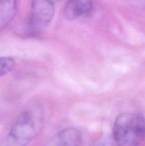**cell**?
<instances>
[{
    "mask_svg": "<svg viewBox=\"0 0 145 146\" xmlns=\"http://www.w3.org/2000/svg\"><path fill=\"white\" fill-rule=\"evenodd\" d=\"M15 67V61L11 57H0V78L11 72Z\"/></svg>",
    "mask_w": 145,
    "mask_h": 146,
    "instance_id": "52a82bcc",
    "label": "cell"
},
{
    "mask_svg": "<svg viewBox=\"0 0 145 146\" xmlns=\"http://www.w3.org/2000/svg\"><path fill=\"white\" fill-rule=\"evenodd\" d=\"M16 4L17 0H0V32L15 17Z\"/></svg>",
    "mask_w": 145,
    "mask_h": 146,
    "instance_id": "8992f818",
    "label": "cell"
},
{
    "mask_svg": "<svg viewBox=\"0 0 145 146\" xmlns=\"http://www.w3.org/2000/svg\"><path fill=\"white\" fill-rule=\"evenodd\" d=\"M112 135L116 146H138L145 138V119L137 113L119 114L114 122Z\"/></svg>",
    "mask_w": 145,
    "mask_h": 146,
    "instance_id": "7a4b0ae2",
    "label": "cell"
},
{
    "mask_svg": "<svg viewBox=\"0 0 145 146\" xmlns=\"http://www.w3.org/2000/svg\"><path fill=\"white\" fill-rule=\"evenodd\" d=\"M82 134L75 128L68 127L64 128L55 136L54 146H80Z\"/></svg>",
    "mask_w": 145,
    "mask_h": 146,
    "instance_id": "5b68a950",
    "label": "cell"
},
{
    "mask_svg": "<svg viewBox=\"0 0 145 146\" xmlns=\"http://www.w3.org/2000/svg\"><path fill=\"white\" fill-rule=\"evenodd\" d=\"M92 9V0H68L65 8V16L68 20L78 19L88 17Z\"/></svg>",
    "mask_w": 145,
    "mask_h": 146,
    "instance_id": "277c9868",
    "label": "cell"
},
{
    "mask_svg": "<svg viewBox=\"0 0 145 146\" xmlns=\"http://www.w3.org/2000/svg\"><path fill=\"white\" fill-rule=\"evenodd\" d=\"M55 13L53 0H32L29 19V29L39 34L51 24Z\"/></svg>",
    "mask_w": 145,
    "mask_h": 146,
    "instance_id": "3957f363",
    "label": "cell"
},
{
    "mask_svg": "<svg viewBox=\"0 0 145 146\" xmlns=\"http://www.w3.org/2000/svg\"><path fill=\"white\" fill-rule=\"evenodd\" d=\"M44 113L38 105L27 107L10 129L7 146H27L40 133L44 126Z\"/></svg>",
    "mask_w": 145,
    "mask_h": 146,
    "instance_id": "6da1fadb",
    "label": "cell"
}]
</instances>
